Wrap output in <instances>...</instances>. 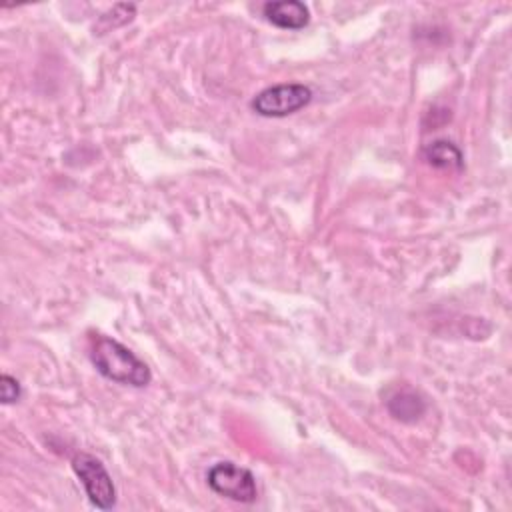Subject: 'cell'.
<instances>
[{"label":"cell","instance_id":"cell-1","mask_svg":"<svg viewBox=\"0 0 512 512\" xmlns=\"http://www.w3.org/2000/svg\"><path fill=\"white\" fill-rule=\"evenodd\" d=\"M90 362L106 378L122 386L144 388L150 384L152 374L144 360H140L130 348L110 336L96 334L90 342Z\"/></svg>","mask_w":512,"mask_h":512},{"label":"cell","instance_id":"cell-2","mask_svg":"<svg viewBox=\"0 0 512 512\" xmlns=\"http://www.w3.org/2000/svg\"><path fill=\"white\" fill-rule=\"evenodd\" d=\"M310 100H312V90L308 86L298 82H288V84H274L260 90L252 98L250 108L264 118H284L308 106Z\"/></svg>","mask_w":512,"mask_h":512},{"label":"cell","instance_id":"cell-3","mask_svg":"<svg viewBox=\"0 0 512 512\" xmlns=\"http://www.w3.org/2000/svg\"><path fill=\"white\" fill-rule=\"evenodd\" d=\"M72 470L80 478L92 506L110 510L116 506V486L106 466L92 454L80 452L72 458Z\"/></svg>","mask_w":512,"mask_h":512},{"label":"cell","instance_id":"cell-4","mask_svg":"<svg viewBox=\"0 0 512 512\" xmlns=\"http://www.w3.org/2000/svg\"><path fill=\"white\" fill-rule=\"evenodd\" d=\"M206 482H208L212 492H216L222 498L234 500V502L250 504L258 496L254 474L248 468H242V466H238L234 462H228V460L216 462L208 470Z\"/></svg>","mask_w":512,"mask_h":512},{"label":"cell","instance_id":"cell-5","mask_svg":"<svg viewBox=\"0 0 512 512\" xmlns=\"http://www.w3.org/2000/svg\"><path fill=\"white\" fill-rule=\"evenodd\" d=\"M264 18L282 30H300L310 22V10L298 0H274L262 6Z\"/></svg>","mask_w":512,"mask_h":512},{"label":"cell","instance_id":"cell-6","mask_svg":"<svg viewBox=\"0 0 512 512\" xmlns=\"http://www.w3.org/2000/svg\"><path fill=\"white\" fill-rule=\"evenodd\" d=\"M386 408H388L392 418H396L400 422H406V424H412V422H418L424 416L426 400L420 392L406 386V388H398L396 392H392L388 396Z\"/></svg>","mask_w":512,"mask_h":512},{"label":"cell","instance_id":"cell-7","mask_svg":"<svg viewBox=\"0 0 512 512\" xmlns=\"http://www.w3.org/2000/svg\"><path fill=\"white\" fill-rule=\"evenodd\" d=\"M424 160L440 170H460L464 166V156L456 144L450 140H434L422 150Z\"/></svg>","mask_w":512,"mask_h":512},{"label":"cell","instance_id":"cell-8","mask_svg":"<svg viewBox=\"0 0 512 512\" xmlns=\"http://www.w3.org/2000/svg\"><path fill=\"white\" fill-rule=\"evenodd\" d=\"M20 394H22L20 382L10 374H2L0 376V400L4 404H12L20 398Z\"/></svg>","mask_w":512,"mask_h":512}]
</instances>
